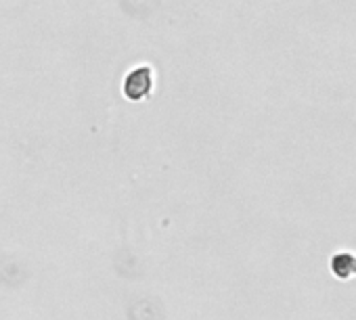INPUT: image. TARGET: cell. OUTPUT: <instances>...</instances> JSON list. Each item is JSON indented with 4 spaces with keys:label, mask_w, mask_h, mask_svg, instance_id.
<instances>
[{
    "label": "cell",
    "mask_w": 356,
    "mask_h": 320,
    "mask_svg": "<svg viewBox=\"0 0 356 320\" xmlns=\"http://www.w3.org/2000/svg\"><path fill=\"white\" fill-rule=\"evenodd\" d=\"M331 270L337 278H350L356 272V260L348 253H337L331 260Z\"/></svg>",
    "instance_id": "obj_2"
},
{
    "label": "cell",
    "mask_w": 356,
    "mask_h": 320,
    "mask_svg": "<svg viewBox=\"0 0 356 320\" xmlns=\"http://www.w3.org/2000/svg\"><path fill=\"white\" fill-rule=\"evenodd\" d=\"M151 86H153L151 69L149 67H140V69H136V71H132L128 76V80L124 84V90H126L128 99L136 101V99H145L151 92Z\"/></svg>",
    "instance_id": "obj_1"
}]
</instances>
